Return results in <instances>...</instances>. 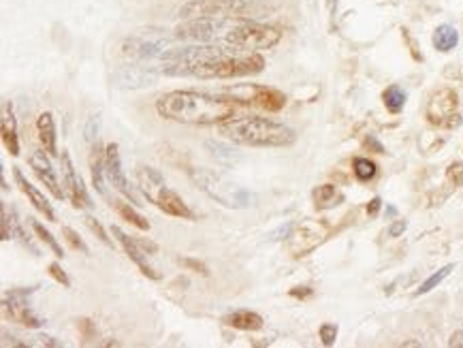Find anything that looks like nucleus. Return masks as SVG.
Wrapping results in <instances>:
<instances>
[{"label":"nucleus","mask_w":463,"mask_h":348,"mask_svg":"<svg viewBox=\"0 0 463 348\" xmlns=\"http://www.w3.org/2000/svg\"><path fill=\"white\" fill-rule=\"evenodd\" d=\"M152 67L169 78L235 80L263 73L265 58L259 52H243L227 43H194L174 47Z\"/></svg>","instance_id":"obj_1"},{"label":"nucleus","mask_w":463,"mask_h":348,"mask_svg":"<svg viewBox=\"0 0 463 348\" xmlns=\"http://www.w3.org/2000/svg\"><path fill=\"white\" fill-rule=\"evenodd\" d=\"M240 99L213 97L197 90H174L163 94L156 101V114L165 120L193 124V127H210L222 124L241 109Z\"/></svg>","instance_id":"obj_2"},{"label":"nucleus","mask_w":463,"mask_h":348,"mask_svg":"<svg viewBox=\"0 0 463 348\" xmlns=\"http://www.w3.org/2000/svg\"><path fill=\"white\" fill-rule=\"evenodd\" d=\"M218 133L237 146L248 147H288L297 141V135L282 122L260 116H241L237 120L218 124Z\"/></svg>","instance_id":"obj_3"},{"label":"nucleus","mask_w":463,"mask_h":348,"mask_svg":"<svg viewBox=\"0 0 463 348\" xmlns=\"http://www.w3.org/2000/svg\"><path fill=\"white\" fill-rule=\"evenodd\" d=\"M135 175H137V186L141 194H144L147 202L156 205L160 212L174 218H182V221H197V214L188 208L180 194L171 191L167 182H165V178L156 169L147 167V165H139Z\"/></svg>","instance_id":"obj_4"},{"label":"nucleus","mask_w":463,"mask_h":348,"mask_svg":"<svg viewBox=\"0 0 463 348\" xmlns=\"http://www.w3.org/2000/svg\"><path fill=\"white\" fill-rule=\"evenodd\" d=\"M190 175H193L194 184H197L207 197L213 199L216 203L224 205V208L243 210V208H250L254 203L252 193H248L246 188L235 184L233 180L227 178V175L221 174V171L193 169L190 171Z\"/></svg>","instance_id":"obj_5"},{"label":"nucleus","mask_w":463,"mask_h":348,"mask_svg":"<svg viewBox=\"0 0 463 348\" xmlns=\"http://www.w3.org/2000/svg\"><path fill=\"white\" fill-rule=\"evenodd\" d=\"M280 41H282L280 28L237 15L233 28H231L222 43L237 47V50H243V52H260V50H271V47H276Z\"/></svg>","instance_id":"obj_6"},{"label":"nucleus","mask_w":463,"mask_h":348,"mask_svg":"<svg viewBox=\"0 0 463 348\" xmlns=\"http://www.w3.org/2000/svg\"><path fill=\"white\" fill-rule=\"evenodd\" d=\"M175 34L158 28H147V31H137L122 43V54L130 58L133 62L150 64L163 61L165 56L174 50Z\"/></svg>","instance_id":"obj_7"},{"label":"nucleus","mask_w":463,"mask_h":348,"mask_svg":"<svg viewBox=\"0 0 463 348\" xmlns=\"http://www.w3.org/2000/svg\"><path fill=\"white\" fill-rule=\"evenodd\" d=\"M237 15L229 17H193L184 20L180 26L174 28L177 41L186 43H222L231 28H233Z\"/></svg>","instance_id":"obj_8"},{"label":"nucleus","mask_w":463,"mask_h":348,"mask_svg":"<svg viewBox=\"0 0 463 348\" xmlns=\"http://www.w3.org/2000/svg\"><path fill=\"white\" fill-rule=\"evenodd\" d=\"M425 116L430 124L440 128H455L461 124L459 116V97L453 88H442L433 92L430 103H427Z\"/></svg>","instance_id":"obj_9"},{"label":"nucleus","mask_w":463,"mask_h":348,"mask_svg":"<svg viewBox=\"0 0 463 348\" xmlns=\"http://www.w3.org/2000/svg\"><path fill=\"white\" fill-rule=\"evenodd\" d=\"M243 0H188L182 5V20H193V17H229L241 15Z\"/></svg>","instance_id":"obj_10"},{"label":"nucleus","mask_w":463,"mask_h":348,"mask_svg":"<svg viewBox=\"0 0 463 348\" xmlns=\"http://www.w3.org/2000/svg\"><path fill=\"white\" fill-rule=\"evenodd\" d=\"M31 293H34V288H15V291H9L3 299V310L5 316L11 318V321L20 323V325L28 329H39L43 327V321L34 315L26 302V297Z\"/></svg>","instance_id":"obj_11"},{"label":"nucleus","mask_w":463,"mask_h":348,"mask_svg":"<svg viewBox=\"0 0 463 348\" xmlns=\"http://www.w3.org/2000/svg\"><path fill=\"white\" fill-rule=\"evenodd\" d=\"M105 171H107V180H109L111 188H116V191L120 193L122 197H127L133 205H144L141 203L139 194L135 193L133 186H130L127 174H124L120 147H118V144H109L105 147Z\"/></svg>","instance_id":"obj_12"},{"label":"nucleus","mask_w":463,"mask_h":348,"mask_svg":"<svg viewBox=\"0 0 463 348\" xmlns=\"http://www.w3.org/2000/svg\"><path fill=\"white\" fill-rule=\"evenodd\" d=\"M61 167H62V180H64V186H67L71 205H73L75 210L92 208L90 194H88V191H86L84 180H81V175L75 171L73 161H71L69 152H62V156H61Z\"/></svg>","instance_id":"obj_13"},{"label":"nucleus","mask_w":463,"mask_h":348,"mask_svg":"<svg viewBox=\"0 0 463 348\" xmlns=\"http://www.w3.org/2000/svg\"><path fill=\"white\" fill-rule=\"evenodd\" d=\"M235 90L246 92V97L240 99V101L252 103V105H257V108H260V109L271 111V114H278V111H282L284 108H287V97H284V92L276 90V88L250 84V86L235 88Z\"/></svg>","instance_id":"obj_14"},{"label":"nucleus","mask_w":463,"mask_h":348,"mask_svg":"<svg viewBox=\"0 0 463 348\" xmlns=\"http://www.w3.org/2000/svg\"><path fill=\"white\" fill-rule=\"evenodd\" d=\"M326 238L325 225H317V222H306V225L297 227L295 233H290L288 250L293 257H306L312 252L318 244H323Z\"/></svg>","instance_id":"obj_15"},{"label":"nucleus","mask_w":463,"mask_h":348,"mask_svg":"<svg viewBox=\"0 0 463 348\" xmlns=\"http://www.w3.org/2000/svg\"><path fill=\"white\" fill-rule=\"evenodd\" d=\"M111 235H114V238L118 240V244L124 248V252H127V257L130 259V261L137 265L141 274L147 276V278H150V280H160V278H163V276H160L158 271L154 269L150 263H147V252L139 246L137 240L128 238V235L124 233L120 227H111Z\"/></svg>","instance_id":"obj_16"},{"label":"nucleus","mask_w":463,"mask_h":348,"mask_svg":"<svg viewBox=\"0 0 463 348\" xmlns=\"http://www.w3.org/2000/svg\"><path fill=\"white\" fill-rule=\"evenodd\" d=\"M158 71L150 67V64H130V67H122L118 73L114 75V81L118 88H146V86H154V81L158 80Z\"/></svg>","instance_id":"obj_17"},{"label":"nucleus","mask_w":463,"mask_h":348,"mask_svg":"<svg viewBox=\"0 0 463 348\" xmlns=\"http://www.w3.org/2000/svg\"><path fill=\"white\" fill-rule=\"evenodd\" d=\"M28 163H31V169L34 171V175L41 180V184H45L47 191L53 194V199L62 202L64 191L61 188V182H58L56 169H53L50 156H45L43 150H37V152H33V156L28 158Z\"/></svg>","instance_id":"obj_18"},{"label":"nucleus","mask_w":463,"mask_h":348,"mask_svg":"<svg viewBox=\"0 0 463 348\" xmlns=\"http://www.w3.org/2000/svg\"><path fill=\"white\" fill-rule=\"evenodd\" d=\"M14 178H15V184L20 186V191L28 197V202H31V203L34 205V210L41 212V214L45 216V221L56 222L58 218H56V212H53V208H52V203L47 202L45 194L41 193L37 186H33L31 182L26 180V175L22 174V169H17V167L14 169Z\"/></svg>","instance_id":"obj_19"},{"label":"nucleus","mask_w":463,"mask_h":348,"mask_svg":"<svg viewBox=\"0 0 463 348\" xmlns=\"http://www.w3.org/2000/svg\"><path fill=\"white\" fill-rule=\"evenodd\" d=\"M3 144L11 156H20V137H17V122L14 116V108L9 101L3 103Z\"/></svg>","instance_id":"obj_20"},{"label":"nucleus","mask_w":463,"mask_h":348,"mask_svg":"<svg viewBox=\"0 0 463 348\" xmlns=\"http://www.w3.org/2000/svg\"><path fill=\"white\" fill-rule=\"evenodd\" d=\"M222 323L227 327L240 329V332H259V329H263V325H265L263 316L257 315V312H252V310L231 312V315L222 318Z\"/></svg>","instance_id":"obj_21"},{"label":"nucleus","mask_w":463,"mask_h":348,"mask_svg":"<svg viewBox=\"0 0 463 348\" xmlns=\"http://www.w3.org/2000/svg\"><path fill=\"white\" fill-rule=\"evenodd\" d=\"M90 171H92V184L97 188V193L103 199H109V191H107V171H105V152L100 150V144H92V155H90Z\"/></svg>","instance_id":"obj_22"},{"label":"nucleus","mask_w":463,"mask_h":348,"mask_svg":"<svg viewBox=\"0 0 463 348\" xmlns=\"http://www.w3.org/2000/svg\"><path fill=\"white\" fill-rule=\"evenodd\" d=\"M37 133L41 144H43L47 155L56 156L58 155V146H56V122H53V116L50 111H43L37 118Z\"/></svg>","instance_id":"obj_23"},{"label":"nucleus","mask_w":463,"mask_h":348,"mask_svg":"<svg viewBox=\"0 0 463 348\" xmlns=\"http://www.w3.org/2000/svg\"><path fill=\"white\" fill-rule=\"evenodd\" d=\"M431 43L438 52L449 54V52H453L457 43H459V33H457V28L450 26V24H442V26H438L436 31H433Z\"/></svg>","instance_id":"obj_24"},{"label":"nucleus","mask_w":463,"mask_h":348,"mask_svg":"<svg viewBox=\"0 0 463 348\" xmlns=\"http://www.w3.org/2000/svg\"><path fill=\"white\" fill-rule=\"evenodd\" d=\"M312 197H314V205H317V210H331L344 202V194L337 191L334 184H323L314 188Z\"/></svg>","instance_id":"obj_25"},{"label":"nucleus","mask_w":463,"mask_h":348,"mask_svg":"<svg viewBox=\"0 0 463 348\" xmlns=\"http://www.w3.org/2000/svg\"><path fill=\"white\" fill-rule=\"evenodd\" d=\"M118 214H120L124 221L130 222V225H135L139 229V231H150V222H147V218H144L139 214L137 210L133 208V203H122V202H114Z\"/></svg>","instance_id":"obj_26"},{"label":"nucleus","mask_w":463,"mask_h":348,"mask_svg":"<svg viewBox=\"0 0 463 348\" xmlns=\"http://www.w3.org/2000/svg\"><path fill=\"white\" fill-rule=\"evenodd\" d=\"M383 103L384 108H387L391 114H400L403 109V105H406V92H403L402 86H389L387 90L383 92Z\"/></svg>","instance_id":"obj_27"},{"label":"nucleus","mask_w":463,"mask_h":348,"mask_svg":"<svg viewBox=\"0 0 463 348\" xmlns=\"http://www.w3.org/2000/svg\"><path fill=\"white\" fill-rule=\"evenodd\" d=\"M455 269V265L453 263H449V265H444L442 269H438L436 274H431L430 278H427L423 285H420L417 291H414V295H417V297H420V295H425V293H430V291H433V288H436L438 285H440L442 280H447L449 276H450V271Z\"/></svg>","instance_id":"obj_28"},{"label":"nucleus","mask_w":463,"mask_h":348,"mask_svg":"<svg viewBox=\"0 0 463 348\" xmlns=\"http://www.w3.org/2000/svg\"><path fill=\"white\" fill-rule=\"evenodd\" d=\"M353 171H354V175H357L359 182H370L376 178L378 167H376V163L370 161V158L359 156L353 161Z\"/></svg>","instance_id":"obj_29"},{"label":"nucleus","mask_w":463,"mask_h":348,"mask_svg":"<svg viewBox=\"0 0 463 348\" xmlns=\"http://www.w3.org/2000/svg\"><path fill=\"white\" fill-rule=\"evenodd\" d=\"M33 229H34V233H37L39 238H41V241H43V244H45L47 248H50V250L53 252V255H56L58 259H62V257H64L62 246L58 244L56 238H53V235H52L50 231H47V229H45L43 225H41V222L34 221V222H33Z\"/></svg>","instance_id":"obj_30"},{"label":"nucleus","mask_w":463,"mask_h":348,"mask_svg":"<svg viewBox=\"0 0 463 348\" xmlns=\"http://www.w3.org/2000/svg\"><path fill=\"white\" fill-rule=\"evenodd\" d=\"M86 225L90 227V231L97 235V238L103 241V244L107 246V248H114V241H111V238H107V231L103 229V225H100V222L97 221V218H92V216H86Z\"/></svg>","instance_id":"obj_31"},{"label":"nucleus","mask_w":463,"mask_h":348,"mask_svg":"<svg viewBox=\"0 0 463 348\" xmlns=\"http://www.w3.org/2000/svg\"><path fill=\"white\" fill-rule=\"evenodd\" d=\"M62 235H64V238H67V241L75 248V250H81V252H84V255H90V248L84 244V240H81L80 235L73 231V229L62 227Z\"/></svg>","instance_id":"obj_32"},{"label":"nucleus","mask_w":463,"mask_h":348,"mask_svg":"<svg viewBox=\"0 0 463 348\" xmlns=\"http://www.w3.org/2000/svg\"><path fill=\"white\" fill-rule=\"evenodd\" d=\"M320 340H323V344L329 348L335 344L337 340V325L335 323H325V325H320Z\"/></svg>","instance_id":"obj_33"},{"label":"nucleus","mask_w":463,"mask_h":348,"mask_svg":"<svg viewBox=\"0 0 463 348\" xmlns=\"http://www.w3.org/2000/svg\"><path fill=\"white\" fill-rule=\"evenodd\" d=\"M84 137L88 144H97L99 141V116H90L86 122V128H84Z\"/></svg>","instance_id":"obj_34"},{"label":"nucleus","mask_w":463,"mask_h":348,"mask_svg":"<svg viewBox=\"0 0 463 348\" xmlns=\"http://www.w3.org/2000/svg\"><path fill=\"white\" fill-rule=\"evenodd\" d=\"M50 276L58 282V285H62V287H67V288L71 287V280H69L67 271H64L58 263H52L50 265Z\"/></svg>","instance_id":"obj_35"},{"label":"nucleus","mask_w":463,"mask_h":348,"mask_svg":"<svg viewBox=\"0 0 463 348\" xmlns=\"http://www.w3.org/2000/svg\"><path fill=\"white\" fill-rule=\"evenodd\" d=\"M447 178H449L450 182H455L457 186H461V184H463V163H453V165H449V169H447Z\"/></svg>","instance_id":"obj_36"},{"label":"nucleus","mask_w":463,"mask_h":348,"mask_svg":"<svg viewBox=\"0 0 463 348\" xmlns=\"http://www.w3.org/2000/svg\"><path fill=\"white\" fill-rule=\"evenodd\" d=\"M180 265H182V268H186V269L197 271V274H203V276L210 274L207 265L201 263V261H194V259H180Z\"/></svg>","instance_id":"obj_37"},{"label":"nucleus","mask_w":463,"mask_h":348,"mask_svg":"<svg viewBox=\"0 0 463 348\" xmlns=\"http://www.w3.org/2000/svg\"><path fill=\"white\" fill-rule=\"evenodd\" d=\"M403 39H406V43H408V47H411V54H412V58H414V61H417V62H423V54H420V52H419V45H417V41H414V37H412V34L411 33H408L406 31V28H403Z\"/></svg>","instance_id":"obj_38"},{"label":"nucleus","mask_w":463,"mask_h":348,"mask_svg":"<svg viewBox=\"0 0 463 348\" xmlns=\"http://www.w3.org/2000/svg\"><path fill=\"white\" fill-rule=\"evenodd\" d=\"M408 229V222L406 221H395L393 225L389 227V235L391 238H400V235H403V231Z\"/></svg>","instance_id":"obj_39"},{"label":"nucleus","mask_w":463,"mask_h":348,"mask_svg":"<svg viewBox=\"0 0 463 348\" xmlns=\"http://www.w3.org/2000/svg\"><path fill=\"white\" fill-rule=\"evenodd\" d=\"M290 295L297 299H307V297H312V288L310 287H295V288H290Z\"/></svg>","instance_id":"obj_40"},{"label":"nucleus","mask_w":463,"mask_h":348,"mask_svg":"<svg viewBox=\"0 0 463 348\" xmlns=\"http://www.w3.org/2000/svg\"><path fill=\"white\" fill-rule=\"evenodd\" d=\"M380 208H383V199L380 197H373L370 203H367V216H376Z\"/></svg>","instance_id":"obj_41"},{"label":"nucleus","mask_w":463,"mask_h":348,"mask_svg":"<svg viewBox=\"0 0 463 348\" xmlns=\"http://www.w3.org/2000/svg\"><path fill=\"white\" fill-rule=\"evenodd\" d=\"M37 344L39 346H52V348H58V346H62L61 342H56L53 338H50V335H37Z\"/></svg>","instance_id":"obj_42"},{"label":"nucleus","mask_w":463,"mask_h":348,"mask_svg":"<svg viewBox=\"0 0 463 348\" xmlns=\"http://www.w3.org/2000/svg\"><path fill=\"white\" fill-rule=\"evenodd\" d=\"M365 147H372V150H376V155H384V147H383V146H380V144H378V141L372 137V135H370V137H367V139H365Z\"/></svg>","instance_id":"obj_43"},{"label":"nucleus","mask_w":463,"mask_h":348,"mask_svg":"<svg viewBox=\"0 0 463 348\" xmlns=\"http://www.w3.org/2000/svg\"><path fill=\"white\" fill-rule=\"evenodd\" d=\"M449 346H450V348L463 346V332H455L453 335H450V340H449Z\"/></svg>","instance_id":"obj_44"},{"label":"nucleus","mask_w":463,"mask_h":348,"mask_svg":"<svg viewBox=\"0 0 463 348\" xmlns=\"http://www.w3.org/2000/svg\"><path fill=\"white\" fill-rule=\"evenodd\" d=\"M290 229H293V225L282 227L280 231H276L274 235H271V240H284V238H290Z\"/></svg>","instance_id":"obj_45"},{"label":"nucleus","mask_w":463,"mask_h":348,"mask_svg":"<svg viewBox=\"0 0 463 348\" xmlns=\"http://www.w3.org/2000/svg\"><path fill=\"white\" fill-rule=\"evenodd\" d=\"M80 327L84 329L86 338H90V335L94 334V327H92V323H90V321H86V318H84V321H80Z\"/></svg>","instance_id":"obj_46"},{"label":"nucleus","mask_w":463,"mask_h":348,"mask_svg":"<svg viewBox=\"0 0 463 348\" xmlns=\"http://www.w3.org/2000/svg\"><path fill=\"white\" fill-rule=\"evenodd\" d=\"M335 5H337V0H329V9H331V15H335Z\"/></svg>","instance_id":"obj_47"},{"label":"nucleus","mask_w":463,"mask_h":348,"mask_svg":"<svg viewBox=\"0 0 463 348\" xmlns=\"http://www.w3.org/2000/svg\"><path fill=\"white\" fill-rule=\"evenodd\" d=\"M387 214H389V216H395L397 210H395V208H387Z\"/></svg>","instance_id":"obj_48"}]
</instances>
